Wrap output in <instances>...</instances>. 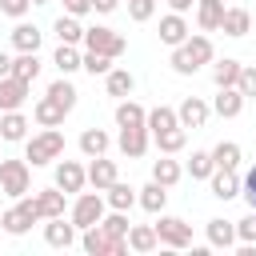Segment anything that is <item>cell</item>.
I'll return each mask as SVG.
<instances>
[{
    "label": "cell",
    "mask_w": 256,
    "mask_h": 256,
    "mask_svg": "<svg viewBox=\"0 0 256 256\" xmlns=\"http://www.w3.org/2000/svg\"><path fill=\"white\" fill-rule=\"evenodd\" d=\"M28 8H32V0H0V12H4V16H12V20H20Z\"/></svg>",
    "instance_id": "45"
},
{
    "label": "cell",
    "mask_w": 256,
    "mask_h": 256,
    "mask_svg": "<svg viewBox=\"0 0 256 256\" xmlns=\"http://www.w3.org/2000/svg\"><path fill=\"white\" fill-rule=\"evenodd\" d=\"M180 124V116L168 108V104H156L152 112H148V132H164V128H176Z\"/></svg>",
    "instance_id": "38"
},
{
    "label": "cell",
    "mask_w": 256,
    "mask_h": 256,
    "mask_svg": "<svg viewBox=\"0 0 256 256\" xmlns=\"http://www.w3.org/2000/svg\"><path fill=\"white\" fill-rule=\"evenodd\" d=\"M64 12L68 16H88L92 12V0H64Z\"/></svg>",
    "instance_id": "47"
},
{
    "label": "cell",
    "mask_w": 256,
    "mask_h": 256,
    "mask_svg": "<svg viewBox=\"0 0 256 256\" xmlns=\"http://www.w3.org/2000/svg\"><path fill=\"white\" fill-rule=\"evenodd\" d=\"M180 176H184V168H180L176 160H168V156H160V160L152 164V180H160L164 188H172V184H180Z\"/></svg>",
    "instance_id": "36"
},
{
    "label": "cell",
    "mask_w": 256,
    "mask_h": 256,
    "mask_svg": "<svg viewBox=\"0 0 256 256\" xmlns=\"http://www.w3.org/2000/svg\"><path fill=\"white\" fill-rule=\"evenodd\" d=\"M116 4L120 0H92V12H104L108 16V12H116Z\"/></svg>",
    "instance_id": "49"
},
{
    "label": "cell",
    "mask_w": 256,
    "mask_h": 256,
    "mask_svg": "<svg viewBox=\"0 0 256 256\" xmlns=\"http://www.w3.org/2000/svg\"><path fill=\"white\" fill-rule=\"evenodd\" d=\"M212 160H216V168H240V160H244V152H240V144L236 140H220L216 148H212Z\"/></svg>",
    "instance_id": "35"
},
{
    "label": "cell",
    "mask_w": 256,
    "mask_h": 256,
    "mask_svg": "<svg viewBox=\"0 0 256 256\" xmlns=\"http://www.w3.org/2000/svg\"><path fill=\"white\" fill-rule=\"evenodd\" d=\"M152 140H156V148H160L164 156H172V152H180V148L188 144V128H184V124H176V128H164V132H152Z\"/></svg>",
    "instance_id": "28"
},
{
    "label": "cell",
    "mask_w": 256,
    "mask_h": 256,
    "mask_svg": "<svg viewBox=\"0 0 256 256\" xmlns=\"http://www.w3.org/2000/svg\"><path fill=\"white\" fill-rule=\"evenodd\" d=\"M176 116H180V124H184V128H204V124H208V116H212V108H208L200 96H188V100L176 108Z\"/></svg>",
    "instance_id": "14"
},
{
    "label": "cell",
    "mask_w": 256,
    "mask_h": 256,
    "mask_svg": "<svg viewBox=\"0 0 256 256\" xmlns=\"http://www.w3.org/2000/svg\"><path fill=\"white\" fill-rule=\"evenodd\" d=\"M28 80H20V76H4L0 80V112H16L24 100H28Z\"/></svg>",
    "instance_id": "9"
},
{
    "label": "cell",
    "mask_w": 256,
    "mask_h": 256,
    "mask_svg": "<svg viewBox=\"0 0 256 256\" xmlns=\"http://www.w3.org/2000/svg\"><path fill=\"white\" fill-rule=\"evenodd\" d=\"M84 72H88V76H108V72H112V56H104V52H84Z\"/></svg>",
    "instance_id": "42"
},
{
    "label": "cell",
    "mask_w": 256,
    "mask_h": 256,
    "mask_svg": "<svg viewBox=\"0 0 256 256\" xmlns=\"http://www.w3.org/2000/svg\"><path fill=\"white\" fill-rule=\"evenodd\" d=\"M64 188H40L36 192V208H40V220H52V216H64Z\"/></svg>",
    "instance_id": "19"
},
{
    "label": "cell",
    "mask_w": 256,
    "mask_h": 256,
    "mask_svg": "<svg viewBox=\"0 0 256 256\" xmlns=\"http://www.w3.org/2000/svg\"><path fill=\"white\" fill-rule=\"evenodd\" d=\"M100 228H104L108 236H128V228H132V224H128V212L112 208V212H108V216L100 220Z\"/></svg>",
    "instance_id": "41"
},
{
    "label": "cell",
    "mask_w": 256,
    "mask_h": 256,
    "mask_svg": "<svg viewBox=\"0 0 256 256\" xmlns=\"http://www.w3.org/2000/svg\"><path fill=\"white\" fill-rule=\"evenodd\" d=\"M52 64L60 68V76H72V72H80V68H84V56L76 52V44H60V48H56V56H52Z\"/></svg>",
    "instance_id": "34"
},
{
    "label": "cell",
    "mask_w": 256,
    "mask_h": 256,
    "mask_svg": "<svg viewBox=\"0 0 256 256\" xmlns=\"http://www.w3.org/2000/svg\"><path fill=\"white\" fill-rule=\"evenodd\" d=\"M192 4H196V0H168V8H172V12H188Z\"/></svg>",
    "instance_id": "51"
},
{
    "label": "cell",
    "mask_w": 256,
    "mask_h": 256,
    "mask_svg": "<svg viewBox=\"0 0 256 256\" xmlns=\"http://www.w3.org/2000/svg\"><path fill=\"white\" fill-rule=\"evenodd\" d=\"M244 100H248V96H244L240 88H220V92H216V100H212V112H216V116H224V120H232V116H240V112H244Z\"/></svg>",
    "instance_id": "13"
},
{
    "label": "cell",
    "mask_w": 256,
    "mask_h": 256,
    "mask_svg": "<svg viewBox=\"0 0 256 256\" xmlns=\"http://www.w3.org/2000/svg\"><path fill=\"white\" fill-rule=\"evenodd\" d=\"M212 60V40L208 36H188L180 48H172V72H180V76H192V72H200L204 64Z\"/></svg>",
    "instance_id": "1"
},
{
    "label": "cell",
    "mask_w": 256,
    "mask_h": 256,
    "mask_svg": "<svg viewBox=\"0 0 256 256\" xmlns=\"http://www.w3.org/2000/svg\"><path fill=\"white\" fill-rule=\"evenodd\" d=\"M240 72H244V64L232 60V56H224L220 64H212V84H216V88H236Z\"/></svg>",
    "instance_id": "26"
},
{
    "label": "cell",
    "mask_w": 256,
    "mask_h": 256,
    "mask_svg": "<svg viewBox=\"0 0 256 256\" xmlns=\"http://www.w3.org/2000/svg\"><path fill=\"white\" fill-rule=\"evenodd\" d=\"M112 180H120L116 176V160H104V156H92V164H88V184L96 188V192H104Z\"/></svg>",
    "instance_id": "21"
},
{
    "label": "cell",
    "mask_w": 256,
    "mask_h": 256,
    "mask_svg": "<svg viewBox=\"0 0 256 256\" xmlns=\"http://www.w3.org/2000/svg\"><path fill=\"white\" fill-rule=\"evenodd\" d=\"M156 236H160L164 248H188V244H192V228H188L180 216H164V212H160V220H156Z\"/></svg>",
    "instance_id": "8"
},
{
    "label": "cell",
    "mask_w": 256,
    "mask_h": 256,
    "mask_svg": "<svg viewBox=\"0 0 256 256\" xmlns=\"http://www.w3.org/2000/svg\"><path fill=\"white\" fill-rule=\"evenodd\" d=\"M84 184H88V168H80L76 160H60V164H56V188L80 192Z\"/></svg>",
    "instance_id": "12"
},
{
    "label": "cell",
    "mask_w": 256,
    "mask_h": 256,
    "mask_svg": "<svg viewBox=\"0 0 256 256\" xmlns=\"http://www.w3.org/2000/svg\"><path fill=\"white\" fill-rule=\"evenodd\" d=\"M136 196H140V188H132V184H124V180H112V184L104 188L108 208H120V212H128V208L136 204Z\"/></svg>",
    "instance_id": "22"
},
{
    "label": "cell",
    "mask_w": 256,
    "mask_h": 256,
    "mask_svg": "<svg viewBox=\"0 0 256 256\" xmlns=\"http://www.w3.org/2000/svg\"><path fill=\"white\" fill-rule=\"evenodd\" d=\"M40 220V208H36V196H20V204L16 208H8V212H0V228L8 232V236H24L32 224Z\"/></svg>",
    "instance_id": "4"
},
{
    "label": "cell",
    "mask_w": 256,
    "mask_h": 256,
    "mask_svg": "<svg viewBox=\"0 0 256 256\" xmlns=\"http://www.w3.org/2000/svg\"><path fill=\"white\" fill-rule=\"evenodd\" d=\"M44 240H48L52 248H72V244H76V224H72V220L64 224V216H52V220L44 224Z\"/></svg>",
    "instance_id": "16"
},
{
    "label": "cell",
    "mask_w": 256,
    "mask_h": 256,
    "mask_svg": "<svg viewBox=\"0 0 256 256\" xmlns=\"http://www.w3.org/2000/svg\"><path fill=\"white\" fill-rule=\"evenodd\" d=\"M52 32L60 36V44H84V28H80V16H60L56 24H52Z\"/></svg>",
    "instance_id": "33"
},
{
    "label": "cell",
    "mask_w": 256,
    "mask_h": 256,
    "mask_svg": "<svg viewBox=\"0 0 256 256\" xmlns=\"http://www.w3.org/2000/svg\"><path fill=\"white\" fill-rule=\"evenodd\" d=\"M208 244L212 248H232L236 244V224L232 220H224V216H216V220H208Z\"/></svg>",
    "instance_id": "25"
},
{
    "label": "cell",
    "mask_w": 256,
    "mask_h": 256,
    "mask_svg": "<svg viewBox=\"0 0 256 256\" xmlns=\"http://www.w3.org/2000/svg\"><path fill=\"white\" fill-rule=\"evenodd\" d=\"M32 4H48V0H32Z\"/></svg>",
    "instance_id": "53"
},
{
    "label": "cell",
    "mask_w": 256,
    "mask_h": 256,
    "mask_svg": "<svg viewBox=\"0 0 256 256\" xmlns=\"http://www.w3.org/2000/svg\"><path fill=\"white\" fill-rule=\"evenodd\" d=\"M32 116H36V124H40V128H60V124H64V116H68V108H64L56 96H40V100H36V108H32Z\"/></svg>",
    "instance_id": "11"
},
{
    "label": "cell",
    "mask_w": 256,
    "mask_h": 256,
    "mask_svg": "<svg viewBox=\"0 0 256 256\" xmlns=\"http://www.w3.org/2000/svg\"><path fill=\"white\" fill-rule=\"evenodd\" d=\"M0 140H12V144L16 140H28V120L20 116V108L0 116Z\"/></svg>",
    "instance_id": "30"
},
{
    "label": "cell",
    "mask_w": 256,
    "mask_h": 256,
    "mask_svg": "<svg viewBox=\"0 0 256 256\" xmlns=\"http://www.w3.org/2000/svg\"><path fill=\"white\" fill-rule=\"evenodd\" d=\"M156 244H160L156 224H132V228H128V248H132V252H152Z\"/></svg>",
    "instance_id": "29"
},
{
    "label": "cell",
    "mask_w": 256,
    "mask_h": 256,
    "mask_svg": "<svg viewBox=\"0 0 256 256\" xmlns=\"http://www.w3.org/2000/svg\"><path fill=\"white\" fill-rule=\"evenodd\" d=\"M236 88H240V92H244V96L252 100V96H256V68H248V64H244V72H240Z\"/></svg>",
    "instance_id": "46"
},
{
    "label": "cell",
    "mask_w": 256,
    "mask_h": 256,
    "mask_svg": "<svg viewBox=\"0 0 256 256\" xmlns=\"http://www.w3.org/2000/svg\"><path fill=\"white\" fill-rule=\"evenodd\" d=\"M148 140H152L148 128H120V152L132 156V160H140L148 152Z\"/></svg>",
    "instance_id": "17"
},
{
    "label": "cell",
    "mask_w": 256,
    "mask_h": 256,
    "mask_svg": "<svg viewBox=\"0 0 256 256\" xmlns=\"http://www.w3.org/2000/svg\"><path fill=\"white\" fill-rule=\"evenodd\" d=\"M104 88H108V96L124 100V96H132V88H136V76H132L128 68H112V72L104 76Z\"/></svg>",
    "instance_id": "27"
},
{
    "label": "cell",
    "mask_w": 256,
    "mask_h": 256,
    "mask_svg": "<svg viewBox=\"0 0 256 256\" xmlns=\"http://www.w3.org/2000/svg\"><path fill=\"white\" fill-rule=\"evenodd\" d=\"M136 204H140L144 212H152V216H160V212H164V204H168V188H164L160 180H148V184L140 188V196H136Z\"/></svg>",
    "instance_id": "18"
},
{
    "label": "cell",
    "mask_w": 256,
    "mask_h": 256,
    "mask_svg": "<svg viewBox=\"0 0 256 256\" xmlns=\"http://www.w3.org/2000/svg\"><path fill=\"white\" fill-rule=\"evenodd\" d=\"M0 192L12 196V200H20V196L32 192V168H28V160H0Z\"/></svg>",
    "instance_id": "3"
},
{
    "label": "cell",
    "mask_w": 256,
    "mask_h": 256,
    "mask_svg": "<svg viewBox=\"0 0 256 256\" xmlns=\"http://www.w3.org/2000/svg\"><path fill=\"white\" fill-rule=\"evenodd\" d=\"M84 48L88 52H104V56H124V48H128V40L120 36V32H112V28H104V24H96V28H84Z\"/></svg>",
    "instance_id": "6"
},
{
    "label": "cell",
    "mask_w": 256,
    "mask_h": 256,
    "mask_svg": "<svg viewBox=\"0 0 256 256\" xmlns=\"http://www.w3.org/2000/svg\"><path fill=\"white\" fill-rule=\"evenodd\" d=\"M152 12H156V0H128V16H132L136 24L152 20Z\"/></svg>",
    "instance_id": "44"
},
{
    "label": "cell",
    "mask_w": 256,
    "mask_h": 256,
    "mask_svg": "<svg viewBox=\"0 0 256 256\" xmlns=\"http://www.w3.org/2000/svg\"><path fill=\"white\" fill-rule=\"evenodd\" d=\"M80 244H84V252H88V256H124V252H128V236H108L100 224L84 228Z\"/></svg>",
    "instance_id": "5"
},
{
    "label": "cell",
    "mask_w": 256,
    "mask_h": 256,
    "mask_svg": "<svg viewBox=\"0 0 256 256\" xmlns=\"http://www.w3.org/2000/svg\"><path fill=\"white\" fill-rule=\"evenodd\" d=\"M108 144H112V140H108L104 128H84V132H80V152H84L88 160H92V156H104Z\"/></svg>",
    "instance_id": "31"
},
{
    "label": "cell",
    "mask_w": 256,
    "mask_h": 256,
    "mask_svg": "<svg viewBox=\"0 0 256 256\" xmlns=\"http://www.w3.org/2000/svg\"><path fill=\"white\" fill-rule=\"evenodd\" d=\"M248 28H252V16L244 8H224V24H220L224 36H248Z\"/></svg>",
    "instance_id": "32"
},
{
    "label": "cell",
    "mask_w": 256,
    "mask_h": 256,
    "mask_svg": "<svg viewBox=\"0 0 256 256\" xmlns=\"http://www.w3.org/2000/svg\"><path fill=\"white\" fill-rule=\"evenodd\" d=\"M240 256H256V244H240Z\"/></svg>",
    "instance_id": "52"
},
{
    "label": "cell",
    "mask_w": 256,
    "mask_h": 256,
    "mask_svg": "<svg viewBox=\"0 0 256 256\" xmlns=\"http://www.w3.org/2000/svg\"><path fill=\"white\" fill-rule=\"evenodd\" d=\"M236 240H240V244H256V208H252L244 220H236Z\"/></svg>",
    "instance_id": "43"
},
{
    "label": "cell",
    "mask_w": 256,
    "mask_h": 256,
    "mask_svg": "<svg viewBox=\"0 0 256 256\" xmlns=\"http://www.w3.org/2000/svg\"><path fill=\"white\" fill-rule=\"evenodd\" d=\"M240 188H244V184H240V176H236L232 168H216V172H212V196H216V200L228 204V200L240 196Z\"/></svg>",
    "instance_id": "15"
},
{
    "label": "cell",
    "mask_w": 256,
    "mask_h": 256,
    "mask_svg": "<svg viewBox=\"0 0 256 256\" xmlns=\"http://www.w3.org/2000/svg\"><path fill=\"white\" fill-rule=\"evenodd\" d=\"M196 24L200 32H216L224 24V0H196Z\"/></svg>",
    "instance_id": "20"
},
{
    "label": "cell",
    "mask_w": 256,
    "mask_h": 256,
    "mask_svg": "<svg viewBox=\"0 0 256 256\" xmlns=\"http://www.w3.org/2000/svg\"><path fill=\"white\" fill-rule=\"evenodd\" d=\"M12 76H20V80H36L40 76V60H36V52H20L16 60H12Z\"/></svg>",
    "instance_id": "37"
},
{
    "label": "cell",
    "mask_w": 256,
    "mask_h": 256,
    "mask_svg": "<svg viewBox=\"0 0 256 256\" xmlns=\"http://www.w3.org/2000/svg\"><path fill=\"white\" fill-rule=\"evenodd\" d=\"M240 192H244V200H248V208H256V168H252V172L244 176V188H240Z\"/></svg>",
    "instance_id": "48"
},
{
    "label": "cell",
    "mask_w": 256,
    "mask_h": 256,
    "mask_svg": "<svg viewBox=\"0 0 256 256\" xmlns=\"http://www.w3.org/2000/svg\"><path fill=\"white\" fill-rule=\"evenodd\" d=\"M116 124H120V128H148V112H144L136 100L124 96V100L116 104Z\"/></svg>",
    "instance_id": "24"
},
{
    "label": "cell",
    "mask_w": 256,
    "mask_h": 256,
    "mask_svg": "<svg viewBox=\"0 0 256 256\" xmlns=\"http://www.w3.org/2000/svg\"><path fill=\"white\" fill-rule=\"evenodd\" d=\"M104 204H108V200H104L96 188H92V192H80L76 204H72V224H76L80 232L92 228V224H100V220H104Z\"/></svg>",
    "instance_id": "7"
},
{
    "label": "cell",
    "mask_w": 256,
    "mask_h": 256,
    "mask_svg": "<svg viewBox=\"0 0 256 256\" xmlns=\"http://www.w3.org/2000/svg\"><path fill=\"white\" fill-rule=\"evenodd\" d=\"M4 76H12V56H8V52H0V80H4Z\"/></svg>",
    "instance_id": "50"
},
{
    "label": "cell",
    "mask_w": 256,
    "mask_h": 256,
    "mask_svg": "<svg viewBox=\"0 0 256 256\" xmlns=\"http://www.w3.org/2000/svg\"><path fill=\"white\" fill-rule=\"evenodd\" d=\"M48 96H56V100H60V104H64V108L72 112V108H76V96H80V92L72 88V80H68V76H60V80H52V84H48Z\"/></svg>",
    "instance_id": "40"
},
{
    "label": "cell",
    "mask_w": 256,
    "mask_h": 256,
    "mask_svg": "<svg viewBox=\"0 0 256 256\" xmlns=\"http://www.w3.org/2000/svg\"><path fill=\"white\" fill-rule=\"evenodd\" d=\"M60 156H64V132H60V128H44V132H36V136L28 140V148H24V160H28L32 168L52 164V160H60Z\"/></svg>",
    "instance_id": "2"
},
{
    "label": "cell",
    "mask_w": 256,
    "mask_h": 256,
    "mask_svg": "<svg viewBox=\"0 0 256 256\" xmlns=\"http://www.w3.org/2000/svg\"><path fill=\"white\" fill-rule=\"evenodd\" d=\"M212 172H216L212 152H192V160H188V176H192V180H212Z\"/></svg>",
    "instance_id": "39"
},
{
    "label": "cell",
    "mask_w": 256,
    "mask_h": 256,
    "mask_svg": "<svg viewBox=\"0 0 256 256\" xmlns=\"http://www.w3.org/2000/svg\"><path fill=\"white\" fill-rule=\"evenodd\" d=\"M40 40H44V32H40L36 24H24V20H20V24L12 28V48H16V52H40Z\"/></svg>",
    "instance_id": "23"
},
{
    "label": "cell",
    "mask_w": 256,
    "mask_h": 256,
    "mask_svg": "<svg viewBox=\"0 0 256 256\" xmlns=\"http://www.w3.org/2000/svg\"><path fill=\"white\" fill-rule=\"evenodd\" d=\"M188 36H192V28H188L184 12H168V16L160 20V40H164L168 48H180V44H184Z\"/></svg>",
    "instance_id": "10"
}]
</instances>
